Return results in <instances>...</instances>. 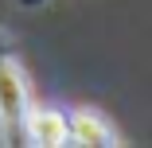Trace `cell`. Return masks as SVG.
Listing matches in <instances>:
<instances>
[{
    "instance_id": "6da1fadb",
    "label": "cell",
    "mask_w": 152,
    "mask_h": 148,
    "mask_svg": "<svg viewBox=\"0 0 152 148\" xmlns=\"http://www.w3.org/2000/svg\"><path fill=\"white\" fill-rule=\"evenodd\" d=\"M27 117V90L23 78L12 63H0V125L4 129H20Z\"/></svg>"
},
{
    "instance_id": "7a4b0ae2",
    "label": "cell",
    "mask_w": 152,
    "mask_h": 148,
    "mask_svg": "<svg viewBox=\"0 0 152 148\" xmlns=\"http://www.w3.org/2000/svg\"><path fill=\"white\" fill-rule=\"evenodd\" d=\"M66 140H74V144H82V148H105V144H113V133L105 129L102 117H94V113H74V117H66Z\"/></svg>"
},
{
    "instance_id": "3957f363",
    "label": "cell",
    "mask_w": 152,
    "mask_h": 148,
    "mask_svg": "<svg viewBox=\"0 0 152 148\" xmlns=\"http://www.w3.org/2000/svg\"><path fill=\"white\" fill-rule=\"evenodd\" d=\"M27 136H31L35 144H43V148L66 144V117L58 109H39V113L27 117Z\"/></svg>"
}]
</instances>
